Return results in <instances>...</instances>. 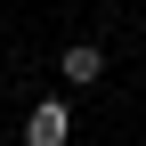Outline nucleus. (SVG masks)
<instances>
[{
  "mask_svg": "<svg viewBox=\"0 0 146 146\" xmlns=\"http://www.w3.org/2000/svg\"><path fill=\"white\" fill-rule=\"evenodd\" d=\"M65 138H73V106L65 98H41L25 114V146H65Z\"/></svg>",
  "mask_w": 146,
  "mask_h": 146,
  "instance_id": "obj_1",
  "label": "nucleus"
},
{
  "mask_svg": "<svg viewBox=\"0 0 146 146\" xmlns=\"http://www.w3.org/2000/svg\"><path fill=\"white\" fill-rule=\"evenodd\" d=\"M57 73H65L73 89H98V81H106V49H89V41H73L65 57H57Z\"/></svg>",
  "mask_w": 146,
  "mask_h": 146,
  "instance_id": "obj_2",
  "label": "nucleus"
}]
</instances>
